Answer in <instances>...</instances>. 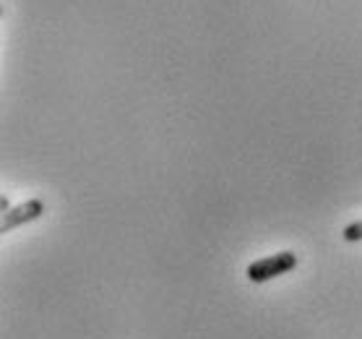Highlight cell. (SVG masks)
I'll return each mask as SVG.
<instances>
[{
  "mask_svg": "<svg viewBox=\"0 0 362 339\" xmlns=\"http://www.w3.org/2000/svg\"><path fill=\"white\" fill-rule=\"evenodd\" d=\"M341 238L346 240V243H360L362 240V219H357V222L346 224L344 232H341Z\"/></svg>",
  "mask_w": 362,
  "mask_h": 339,
  "instance_id": "3957f363",
  "label": "cell"
},
{
  "mask_svg": "<svg viewBox=\"0 0 362 339\" xmlns=\"http://www.w3.org/2000/svg\"><path fill=\"white\" fill-rule=\"evenodd\" d=\"M42 214H45V201H42V199H29V201L18 204V207H13L11 212H6V214H3L0 230L11 232V230H16V227H21V224L40 219Z\"/></svg>",
  "mask_w": 362,
  "mask_h": 339,
  "instance_id": "7a4b0ae2",
  "label": "cell"
},
{
  "mask_svg": "<svg viewBox=\"0 0 362 339\" xmlns=\"http://www.w3.org/2000/svg\"><path fill=\"white\" fill-rule=\"evenodd\" d=\"M300 258L292 253V251H281V253H274V256H266V258H258L253 264L247 266V280L250 282H269L274 277H281V274L292 272L297 266Z\"/></svg>",
  "mask_w": 362,
  "mask_h": 339,
  "instance_id": "6da1fadb",
  "label": "cell"
},
{
  "mask_svg": "<svg viewBox=\"0 0 362 339\" xmlns=\"http://www.w3.org/2000/svg\"><path fill=\"white\" fill-rule=\"evenodd\" d=\"M0 209H3V214H6V212H11V207H8V196H3V199H0Z\"/></svg>",
  "mask_w": 362,
  "mask_h": 339,
  "instance_id": "277c9868",
  "label": "cell"
}]
</instances>
